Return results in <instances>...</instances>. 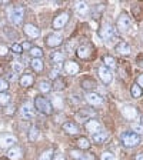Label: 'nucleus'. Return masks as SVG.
<instances>
[{"label": "nucleus", "instance_id": "nucleus-49", "mask_svg": "<svg viewBox=\"0 0 143 160\" xmlns=\"http://www.w3.org/2000/svg\"><path fill=\"white\" fill-rule=\"evenodd\" d=\"M0 160H6V157H2V159H0Z\"/></svg>", "mask_w": 143, "mask_h": 160}, {"label": "nucleus", "instance_id": "nucleus-11", "mask_svg": "<svg viewBox=\"0 0 143 160\" xmlns=\"http://www.w3.org/2000/svg\"><path fill=\"white\" fill-rule=\"evenodd\" d=\"M17 142V139L13 134H0V149H9V147L14 146Z\"/></svg>", "mask_w": 143, "mask_h": 160}, {"label": "nucleus", "instance_id": "nucleus-42", "mask_svg": "<svg viewBox=\"0 0 143 160\" xmlns=\"http://www.w3.org/2000/svg\"><path fill=\"white\" fill-rule=\"evenodd\" d=\"M7 53H9V49L4 44H0V57H6Z\"/></svg>", "mask_w": 143, "mask_h": 160}, {"label": "nucleus", "instance_id": "nucleus-20", "mask_svg": "<svg viewBox=\"0 0 143 160\" xmlns=\"http://www.w3.org/2000/svg\"><path fill=\"white\" fill-rule=\"evenodd\" d=\"M19 83L22 87H32L34 84V77L33 74H29V73H24L20 76L19 79Z\"/></svg>", "mask_w": 143, "mask_h": 160}, {"label": "nucleus", "instance_id": "nucleus-15", "mask_svg": "<svg viewBox=\"0 0 143 160\" xmlns=\"http://www.w3.org/2000/svg\"><path fill=\"white\" fill-rule=\"evenodd\" d=\"M7 159L9 160H20L22 157H23V150H22V147L20 146H12L9 150H7Z\"/></svg>", "mask_w": 143, "mask_h": 160}, {"label": "nucleus", "instance_id": "nucleus-26", "mask_svg": "<svg viewBox=\"0 0 143 160\" xmlns=\"http://www.w3.org/2000/svg\"><path fill=\"white\" fill-rule=\"evenodd\" d=\"M80 84H82V87H83L84 90H92L96 87V82H94L92 77H83L82 82H80Z\"/></svg>", "mask_w": 143, "mask_h": 160}, {"label": "nucleus", "instance_id": "nucleus-45", "mask_svg": "<svg viewBox=\"0 0 143 160\" xmlns=\"http://www.w3.org/2000/svg\"><path fill=\"white\" fill-rule=\"evenodd\" d=\"M33 47V44L30 43V42H24V43H22V49H23V52L24 50H30Z\"/></svg>", "mask_w": 143, "mask_h": 160}, {"label": "nucleus", "instance_id": "nucleus-24", "mask_svg": "<svg viewBox=\"0 0 143 160\" xmlns=\"http://www.w3.org/2000/svg\"><path fill=\"white\" fill-rule=\"evenodd\" d=\"M30 66H32V69H33L36 73H42L44 69V63L42 59H32L30 60Z\"/></svg>", "mask_w": 143, "mask_h": 160}, {"label": "nucleus", "instance_id": "nucleus-13", "mask_svg": "<svg viewBox=\"0 0 143 160\" xmlns=\"http://www.w3.org/2000/svg\"><path fill=\"white\" fill-rule=\"evenodd\" d=\"M116 36V30H115V27L112 26V24H105L103 29L100 30V37L105 40V42H109V40H112L113 37Z\"/></svg>", "mask_w": 143, "mask_h": 160}, {"label": "nucleus", "instance_id": "nucleus-21", "mask_svg": "<svg viewBox=\"0 0 143 160\" xmlns=\"http://www.w3.org/2000/svg\"><path fill=\"white\" fill-rule=\"evenodd\" d=\"M76 146H77V149L82 150V152H89L90 140L87 139V137H79V139L76 140Z\"/></svg>", "mask_w": 143, "mask_h": 160}, {"label": "nucleus", "instance_id": "nucleus-41", "mask_svg": "<svg viewBox=\"0 0 143 160\" xmlns=\"http://www.w3.org/2000/svg\"><path fill=\"white\" fill-rule=\"evenodd\" d=\"M132 132L136 134H143V126L142 124H133L132 126Z\"/></svg>", "mask_w": 143, "mask_h": 160}, {"label": "nucleus", "instance_id": "nucleus-10", "mask_svg": "<svg viewBox=\"0 0 143 160\" xmlns=\"http://www.w3.org/2000/svg\"><path fill=\"white\" fill-rule=\"evenodd\" d=\"M34 106L30 102H26V103L22 104V107H20V114H22V117H23L24 120H29V119H33L34 117Z\"/></svg>", "mask_w": 143, "mask_h": 160}, {"label": "nucleus", "instance_id": "nucleus-23", "mask_svg": "<svg viewBox=\"0 0 143 160\" xmlns=\"http://www.w3.org/2000/svg\"><path fill=\"white\" fill-rule=\"evenodd\" d=\"M64 60V53L63 52H60V50H54L53 53H50V62L53 64L56 63H63Z\"/></svg>", "mask_w": 143, "mask_h": 160}, {"label": "nucleus", "instance_id": "nucleus-27", "mask_svg": "<svg viewBox=\"0 0 143 160\" xmlns=\"http://www.w3.org/2000/svg\"><path fill=\"white\" fill-rule=\"evenodd\" d=\"M42 136V133H40V130L37 129L36 126H32L29 129V134H27V139H29V142H36L39 137Z\"/></svg>", "mask_w": 143, "mask_h": 160}, {"label": "nucleus", "instance_id": "nucleus-47", "mask_svg": "<svg viewBox=\"0 0 143 160\" xmlns=\"http://www.w3.org/2000/svg\"><path fill=\"white\" fill-rule=\"evenodd\" d=\"M135 160H143V153H137L136 157H135Z\"/></svg>", "mask_w": 143, "mask_h": 160}, {"label": "nucleus", "instance_id": "nucleus-12", "mask_svg": "<svg viewBox=\"0 0 143 160\" xmlns=\"http://www.w3.org/2000/svg\"><path fill=\"white\" fill-rule=\"evenodd\" d=\"M70 156L76 160H96L92 152H82V150H70Z\"/></svg>", "mask_w": 143, "mask_h": 160}, {"label": "nucleus", "instance_id": "nucleus-3", "mask_svg": "<svg viewBox=\"0 0 143 160\" xmlns=\"http://www.w3.org/2000/svg\"><path fill=\"white\" fill-rule=\"evenodd\" d=\"M69 19H70V13H69V12H62V13H59L53 19V22H52V27H53L54 30L63 29V27L69 23Z\"/></svg>", "mask_w": 143, "mask_h": 160}, {"label": "nucleus", "instance_id": "nucleus-6", "mask_svg": "<svg viewBox=\"0 0 143 160\" xmlns=\"http://www.w3.org/2000/svg\"><path fill=\"white\" fill-rule=\"evenodd\" d=\"M93 53H94V49H93V46H90V44H82V46H79L76 50L77 57H80V59H83V60L92 59Z\"/></svg>", "mask_w": 143, "mask_h": 160}, {"label": "nucleus", "instance_id": "nucleus-33", "mask_svg": "<svg viewBox=\"0 0 143 160\" xmlns=\"http://www.w3.org/2000/svg\"><path fill=\"white\" fill-rule=\"evenodd\" d=\"M10 99H12V97H10L9 93H6V92H4V93H0V106L7 107L10 104Z\"/></svg>", "mask_w": 143, "mask_h": 160}, {"label": "nucleus", "instance_id": "nucleus-5", "mask_svg": "<svg viewBox=\"0 0 143 160\" xmlns=\"http://www.w3.org/2000/svg\"><path fill=\"white\" fill-rule=\"evenodd\" d=\"M130 27H132V19H130L127 14L122 13L117 17V29H119L122 33H126V32L130 30Z\"/></svg>", "mask_w": 143, "mask_h": 160}, {"label": "nucleus", "instance_id": "nucleus-35", "mask_svg": "<svg viewBox=\"0 0 143 160\" xmlns=\"http://www.w3.org/2000/svg\"><path fill=\"white\" fill-rule=\"evenodd\" d=\"M50 90H52V84H50L49 82H40L39 92H42V93H49Z\"/></svg>", "mask_w": 143, "mask_h": 160}, {"label": "nucleus", "instance_id": "nucleus-25", "mask_svg": "<svg viewBox=\"0 0 143 160\" xmlns=\"http://www.w3.org/2000/svg\"><path fill=\"white\" fill-rule=\"evenodd\" d=\"M93 142L96 144H102V143H105L107 139H109V133L107 132H99V133H96V134H93Z\"/></svg>", "mask_w": 143, "mask_h": 160}, {"label": "nucleus", "instance_id": "nucleus-17", "mask_svg": "<svg viewBox=\"0 0 143 160\" xmlns=\"http://www.w3.org/2000/svg\"><path fill=\"white\" fill-rule=\"evenodd\" d=\"M86 100H87V103L92 104V106H102L103 104V97L100 96V94L94 93V92L86 93Z\"/></svg>", "mask_w": 143, "mask_h": 160}, {"label": "nucleus", "instance_id": "nucleus-16", "mask_svg": "<svg viewBox=\"0 0 143 160\" xmlns=\"http://www.w3.org/2000/svg\"><path fill=\"white\" fill-rule=\"evenodd\" d=\"M63 69L67 74H77L80 72V66L74 60H66L63 64Z\"/></svg>", "mask_w": 143, "mask_h": 160}, {"label": "nucleus", "instance_id": "nucleus-31", "mask_svg": "<svg viewBox=\"0 0 143 160\" xmlns=\"http://www.w3.org/2000/svg\"><path fill=\"white\" fill-rule=\"evenodd\" d=\"M130 94H132V97H135V99H139L143 94V89H140L136 83H133L132 87H130Z\"/></svg>", "mask_w": 143, "mask_h": 160}, {"label": "nucleus", "instance_id": "nucleus-40", "mask_svg": "<svg viewBox=\"0 0 143 160\" xmlns=\"http://www.w3.org/2000/svg\"><path fill=\"white\" fill-rule=\"evenodd\" d=\"M12 67H13L14 73H22V70H23V64L19 63V62H14V63L12 64Z\"/></svg>", "mask_w": 143, "mask_h": 160}, {"label": "nucleus", "instance_id": "nucleus-8", "mask_svg": "<svg viewBox=\"0 0 143 160\" xmlns=\"http://www.w3.org/2000/svg\"><path fill=\"white\" fill-rule=\"evenodd\" d=\"M97 73H99V77L103 84H110L113 82V73H112V70H109L107 67H105V66L97 67Z\"/></svg>", "mask_w": 143, "mask_h": 160}, {"label": "nucleus", "instance_id": "nucleus-46", "mask_svg": "<svg viewBox=\"0 0 143 160\" xmlns=\"http://www.w3.org/2000/svg\"><path fill=\"white\" fill-rule=\"evenodd\" d=\"M13 113H14V107L13 106H7L6 107V114L7 116H12Z\"/></svg>", "mask_w": 143, "mask_h": 160}, {"label": "nucleus", "instance_id": "nucleus-43", "mask_svg": "<svg viewBox=\"0 0 143 160\" xmlns=\"http://www.w3.org/2000/svg\"><path fill=\"white\" fill-rule=\"evenodd\" d=\"M52 160H66V157H64V154H62V153H54L53 157H52Z\"/></svg>", "mask_w": 143, "mask_h": 160}, {"label": "nucleus", "instance_id": "nucleus-39", "mask_svg": "<svg viewBox=\"0 0 143 160\" xmlns=\"http://www.w3.org/2000/svg\"><path fill=\"white\" fill-rule=\"evenodd\" d=\"M10 50H12L13 53H17V54H22V53H23V49H22V44H19V43H14L13 46L10 47Z\"/></svg>", "mask_w": 143, "mask_h": 160}, {"label": "nucleus", "instance_id": "nucleus-9", "mask_svg": "<svg viewBox=\"0 0 143 160\" xmlns=\"http://www.w3.org/2000/svg\"><path fill=\"white\" fill-rule=\"evenodd\" d=\"M44 43H46L47 47L50 49H57L60 44L63 43V37L60 36V34H56V33H52L44 39Z\"/></svg>", "mask_w": 143, "mask_h": 160}, {"label": "nucleus", "instance_id": "nucleus-1", "mask_svg": "<svg viewBox=\"0 0 143 160\" xmlns=\"http://www.w3.org/2000/svg\"><path fill=\"white\" fill-rule=\"evenodd\" d=\"M34 109L37 110V112H40V113L43 114H50L52 113V104H50V100H47L44 96H36L34 97Z\"/></svg>", "mask_w": 143, "mask_h": 160}, {"label": "nucleus", "instance_id": "nucleus-7", "mask_svg": "<svg viewBox=\"0 0 143 160\" xmlns=\"http://www.w3.org/2000/svg\"><path fill=\"white\" fill-rule=\"evenodd\" d=\"M23 33L26 34L29 40H34L40 36V29L37 26H34L33 23H26L23 26Z\"/></svg>", "mask_w": 143, "mask_h": 160}, {"label": "nucleus", "instance_id": "nucleus-48", "mask_svg": "<svg viewBox=\"0 0 143 160\" xmlns=\"http://www.w3.org/2000/svg\"><path fill=\"white\" fill-rule=\"evenodd\" d=\"M140 122H142V126H143V116L140 117Z\"/></svg>", "mask_w": 143, "mask_h": 160}, {"label": "nucleus", "instance_id": "nucleus-32", "mask_svg": "<svg viewBox=\"0 0 143 160\" xmlns=\"http://www.w3.org/2000/svg\"><path fill=\"white\" fill-rule=\"evenodd\" d=\"M29 53H30V56L33 57V59H42L43 57V50L40 49V47H32V49L29 50Z\"/></svg>", "mask_w": 143, "mask_h": 160}, {"label": "nucleus", "instance_id": "nucleus-19", "mask_svg": "<svg viewBox=\"0 0 143 160\" xmlns=\"http://www.w3.org/2000/svg\"><path fill=\"white\" fill-rule=\"evenodd\" d=\"M62 127H63V130L67 134H70V136L79 134V126H77L74 122H64V123L62 124Z\"/></svg>", "mask_w": 143, "mask_h": 160}, {"label": "nucleus", "instance_id": "nucleus-34", "mask_svg": "<svg viewBox=\"0 0 143 160\" xmlns=\"http://www.w3.org/2000/svg\"><path fill=\"white\" fill-rule=\"evenodd\" d=\"M53 154H54L53 149H46V150H44V152H43V153H40L39 160H52V157H53Z\"/></svg>", "mask_w": 143, "mask_h": 160}, {"label": "nucleus", "instance_id": "nucleus-38", "mask_svg": "<svg viewBox=\"0 0 143 160\" xmlns=\"http://www.w3.org/2000/svg\"><path fill=\"white\" fill-rule=\"evenodd\" d=\"M52 87H53L54 90H57V92H59V90H62V89H63V87H64L63 80L56 79V80H54V84H53V86H52Z\"/></svg>", "mask_w": 143, "mask_h": 160}, {"label": "nucleus", "instance_id": "nucleus-2", "mask_svg": "<svg viewBox=\"0 0 143 160\" xmlns=\"http://www.w3.org/2000/svg\"><path fill=\"white\" fill-rule=\"evenodd\" d=\"M120 140H122L123 146H126V147H135L140 143L139 134L133 133V132H125V133H122Z\"/></svg>", "mask_w": 143, "mask_h": 160}, {"label": "nucleus", "instance_id": "nucleus-22", "mask_svg": "<svg viewBox=\"0 0 143 160\" xmlns=\"http://www.w3.org/2000/svg\"><path fill=\"white\" fill-rule=\"evenodd\" d=\"M116 52H117L119 54H123V56H127V54H130L132 49H130L129 43H126V42H119V43L116 44Z\"/></svg>", "mask_w": 143, "mask_h": 160}, {"label": "nucleus", "instance_id": "nucleus-36", "mask_svg": "<svg viewBox=\"0 0 143 160\" xmlns=\"http://www.w3.org/2000/svg\"><path fill=\"white\" fill-rule=\"evenodd\" d=\"M100 160H116V157L112 152H103L102 156H100Z\"/></svg>", "mask_w": 143, "mask_h": 160}, {"label": "nucleus", "instance_id": "nucleus-14", "mask_svg": "<svg viewBox=\"0 0 143 160\" xmlns=\"http://www.w3.org/2000/svg\"><path fill=\"white\" fill-rule=\"evenodd\" d=\"M84 129H86V132H89V133L92 134H96L100 132V129H102V126H100V123L97 122L96 119H89L84 122Z\"/></svg>", "mask_w": 143, "mask_h": 160}, {"label": "nucleus", "instance_id": "nucleus-30", "mask_svg": "<svg viewBox=\"0 0 143 160\" xmlns=\"http://www.w3.org/2000/svg\"><path fill=\"white\" fill-rule=\"evenodd\" d=\"M103 63H105V67H107L109 70L116 67V60H115L113 56H110V54H106V56H103Z\"/></svg>", "mask_w": 143, "mask_h": 160}, {"label": "nucleus", "instance_id": "nucleus-37", "mask_svg": "<svg viewBox=\"0 0 143 160\" xmlns=\"http://www.w3.org/2000/svg\"><path fill=\"white\" fill-rule=\"evenodd\" d=\"M9 89V82L6 79H0V93H4Z\"/></svg>", "mask_w": 143, "mask_h": 160}, {"label": "nucleus", "instance_id": "nucleus-18", "mask_svg": "<svg viewBox=\"0 0 143 160\" xmlns=\"http://www.w3.org/2000/svg\"><path fill=\"white\" fill-rule=\"evenodd\" d=\"M122 114L125 116V119L133 120V119H136L139 113H137V109H136V107L130 106V104H126V106L122 107Z\"/></svg>", "mask_w": 143, "mask_h": 160}, {"label": "nucleus", "instance_id": "nucleus-28", "mask_svg": "<svg viewBox=\"0 0 143 160\" xmlns=\"http://www.w3.org/2000/svg\"><path fill=\"white\" fill-rule=\"evenodd\" d=\"M50 104H52V109H63L64 106V102H63V97H60V96H53L52 97V100H50Z\"/></svg>", "mask_w": 143, "mask_h": 160}, {"label": "nucleus", "instance_id": "nucleus-44", "mask_svg": "<svg viewBox=\"0 0 143 160\" xmlns=\"http://www.w3.org/2000/svg\"><path fill=\"white\" fill-rule=\"evenodd\" d=\"M136 84L140 87V89H143V73L137 76V79H136Z\"/></svg>", "mask_w": 143, "mask_h": 160}, {"label": "nucleus", "instance_id": "nucleus-4", "mask_svg": "<svg viewBox=\"0 0 143 160\" xmlns=\"http://www.w3.org/2000/svg\"><path fill=\"white\" fill-rule=\"evenodd\" d=\"M24 14H26L24 7H22V6L14 7V9L12 10V13H10V22H12L13 24H16V26H19V24L23 23Z\"/></svg>", "mask_w": 143, "mask_h": 160}, {"label": "nucleus", "instance_id": "nucleus-29", "mask_svg": "<svg viewBox=\"0 0 143 160\" xmlns=\"http://www.w3.org/2000/svg\"><path fill=\"white\" fill-rule=\"evenodd\" d=\"M76 12L79 14H82V16H84V14L89 13V6H87L86 2H77L76 3Z\"/></svg>", "mask_w": 143, "mask_h": 160}]
</instances>
